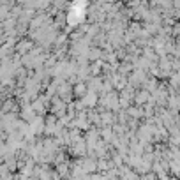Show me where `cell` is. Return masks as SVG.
<instances>
[{
    "mask_svg": "<svg viewBox=\"0 0 180 180\" xmlns=\"http://www.w3.org/2000/svg\"><path fill=\"white\" fill-rule=\"evenodd\" d=\"M85 104H90V106H92V104H95V97L90 94L88 97H87V101H85Z\"/></svg>",
    "mask_w": 180,
    "mask_h": 180,
    "instance_id": "1",
    "label": "cell"
},
{
    "mask_svg": "<svg viewBox=\"0 0 180 180\" xmlns=\"http://www.w3.org/2000/svg\"><path fill=\"white\" fill-rule=\"evenodd\" d=\"M138 102H145L147 101V92H143V94H138Z\"/></svg>",
    "mask_w": 180,
    "mask_h": 180,
    "instance_id": "2",
    "label": "cell"
}]
</instances>
